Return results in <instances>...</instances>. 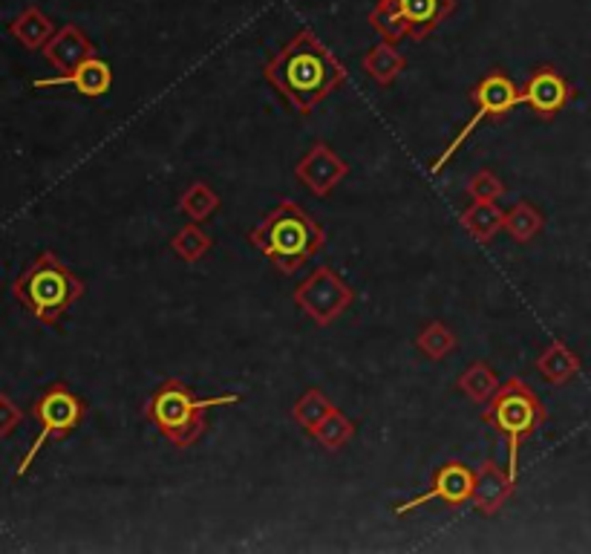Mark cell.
<instances>
[{"label":"cell","instance_id":"cb8c5ba5","mask_svg":"<svg viewBox=\"0 0 591 554\" xmlns=\"http://www.w3.org/2000/svg\"><path fill=\"white\" fill-rule=\"evenodd\" d=\"M211 246H214V240L205 235L203 228H200V223H194V219L171 237L173 255L180 260H185V263H200V260L211 251Z\"/></svg>","mask_w":591,"mask_h":554},{"label":"cell","instance_id":"ac0fdd59","mask_svg":"<svg viewBox=\"0 0 591 554\" xmlns=\"http://www.w3.org/2000/svg\"><path fill=\"white\" fill-rule=\"evenodd\" d=\"M580 359H577L575 350H568L562 341L548 343L543 350V355L537 359V373L543 375L545 382L554 384V387H560V384L571 382L577 373H580Z\"/></svg>","mask_w":591,"mask_h":554},{"label":"cell","instance_id":"d6986e66","mask_svg":"<svg viewBox=\"0 0 591 554\" xmlns=\"http://www.w3.org/2000/svg\"><path fill=\"white\" fill-rule=\"evenodd\" d=\"M405 67L407 58L401 55V49H396V44H389V41H382V44L370 49L364 58V70L382 87L396 84V79L405 72Z\"/></svg>","mask_w":591,"mask_h":554},{"label":"cell","instance_id":"484cf974","mask_svg":"<svg viewBox=\"0 0 591 554\" xmlns=\"http://www.w3.org/2000/svg\"><path fill=\"white\" fill-rule=\"evenodd\" d=\"M416 347H419L430 361H444L456 350V336H453L447 324L433 320V324H428V327L416 336Z\"/></svg>","mask_w":591,"mask_h":554},{"label":"cell","instance_id":"52a82bcc","mask_svg":"<svg viewBox=\"0 0 591 554\" xmlns=\"http://www.w3.org/2000/svg\"><path fill=\"white\" fill-rule=\"evenodd\" d=\"M459 0H378L370 12L373 26L384 41H424L456 12Z\"/></svg>","mask_w":591,"mask_h":554},{"label":"cell","instance_id":"7c38bea8","mask_svg":"<svg viewBox=\"0 0 591 554\" xmlns=\"http://www.w3.org/2000/svg\"><path fill=\"white\" fill-rule=\"evenodd\" d=\"M571 84L557 67H537L522 87V104H529L539 118H554L571 102Z\"/></svg>","mask_w":591,"mask_h":554},{"label":"cell","instance_id":"30bf717a","mask_svg":"<svg viewBox=\"0 0 591 554\" xmlns=\"http://www.w3.org/2000/svg\"><path fill=\"white\" fill-rule=\"evenodd\" d=\"M474 488H476L474 468H467L465 462H444V465H439V468L433 471V479H430L428 491L421 494V497H412V500L396 506L393 515L405 517V515H410V511H416V508L428 506V502H433V500L447 502L451 508H462L474 500Z\"/></svg>","mask_w":591,"mask_h":554},{"label":"cell","instance_id":"277c9868","mask_svg":"<svg viewBox=\"0 0 591 554\" xmlns=\"http://www.w3.org/2000/svg\"><path fill=\"white\" fill-rule=\"evenodd\" d=\"M237 393H219V396H196L180 378H164L150 398L145 402V419L162 433L173 448H194L208 428L211 407L240 405Z\"/></svg>","mask_w":591,"mask_h":554},{"label":"cell","instance_id":"d4e9b609","mask_svg":"<svg viewBox=\"0 0 591 554\" xmlns=\"http://www.w3.org/2000/svg\"><path fill=\"white\" fill-rule=\"evenodd\" d=\"M545 217L539 208H534L531 203H516L511 212L505 214V231L514 237L516 242H531L534 237L543 231Z\"/></svg>","mask_w":591,"mask_h":554},{"label":"cell","instance_id":"9a60e30c","mask_svg":"<svg viewBox=\"0 0 591 554\" xmlns=\"http://www.w3.org/2000/svg\"><path fill=\"white\" fill-rule=\"evenodd\" d=\"M516 479L508 471H502L493 460L482 462V468L476 471V488H474V508L479 515L493 517L499 508L505 506L514 497Z\"/></svg>","mask_w":591,"mask_h":554},{"label":"cell","instance_id":"4fadbf2b","mask_svg":"<svg viewBox=\"0 0 591 554\" xmlns=\"http://www.w3.org/2000/svg\"><path fill=\"white\" fill-rule=\"evenodd\" d=\"M44 58L53 67L55 72H72L78 64H84L87 58L95 55V44L84 35V30L76 24H64L55 30V35L49 38V44L44 49Z\"/></svg>","mask_w":591,"mask_h":554},{"label":"cell","instance_id":"7402d4cb","mask_svg":"<svg viewBox=\"0 0 591 554\" xmlns=\"http://www.w3.org/2000/svg\"><path fill=\"white\" fill-rule=\"evenodd\" d=\"M219 203L223 200L208 182H191L185 188V194L180 196V212L187 214L194 223H205V219H211L219 212Z\"/></svg>","mask_w":591,"mask_h":554},{"label":"cell","instance_id":"83f0119b","mask_svg":"<svg viewBox=\"0 0 591 554\" xmlns=\"http://www.w3.org/2000/svg\"><path fill=\"white\" fill-rule=\"evenodd\" d=\"M21 425H24V410L7 393H0V439L12 437Z\"/></svg>","mask_w":591,"mask_h":554},{"label":"cell","instance_id":"2e32d148","mask_svg":"<svg viewBox=\"0 0 591 554\" xmlns=\"http://www.w3.org/2000/svg\"><path fill=\"white\" fill-rule=\"evenodd\" d=\"M459 223L476 242H490L505 228V212L493 200H474L459 214Z\"/></svg>","mask_w":591,"mask_h":554},{"label":"cell","instance_id":"3957f363","mask_svg":"<svg viewBox=\"0 0 591 554\" xmlns=\"http://www.w3.org/2000/svg\"><path fill=\"white\" fill-rule=\"evenodd\" d=\"M84 281L55 251H41L12 283V295L21 309L53 329H58L64 315L84 297Z\"/></svg>","mask_w":591,"mask_h":554},{"label":"cell","instance_id":"8992f818","mask_svg":"<svg viewBox=\"0 0 591 554\" xmlns=\"http://www.w3.org/2000/svg\"><path fill=\"white\" fill-rule=\"evenodd\" d=\"M30 416L35 419V425H38V433L32 439L30 451L18 462L15 479L30 474L35 460H38V453L44 451L53 439H67L81 428L87 416V405L84 398L78 396L76 391H70L67 384L55 382L49 384L47 391H41L38 396H35Z\"/></svg>","mask_w":591,"mask_h":554},{"label":"cell","instance_id":"8fae6325","mask_svg":"<svg viewBox=\"0 0 591 554\" xmlns=\"http://www.w3.org/2000/svg\"><path fill=\"white\" fill-rule=\"evenodd\" d=\"M350 165L343 162L327 142H315L304 154V159L295 165V177L309 188L315 196H329L338 188V182L346 180Z\"/></svg>","mask_w":591,"mask_h":554},{"label":"cell","instance_id":"9c48e42d","mask_svg":"<svg viewBox=\"0 0 591 554\" xmlns=\"http://www.w3.org/2000/svg\"><path fill=\"white\" fill-rule=\"evenodd\" d=\"M292 297L318 327H332L334 320L355 304V290L334 272L332 265H320L297 286Z\"/></svg>","mask_w":591,"mask_h":554},{"label":"cell","instance_id":"603a6c76","mask_svg":"<svg viewBox=\"0 0 591 554\" xmlns=\"http://www.w3.org/2000/svg\"><path fill=\"white\" fill-rule=\"evenodd\" d=\"M311 439L320 448H327V451H341L343 445H350L352 439H355V422L334 407L332 414L318 425V430L311 433Z\"/></svg>","mask_w":591,"mask_h":554},{"label":"cell","instance_id":"5b68a950","mask_svg":"<svg viewBox=\"0 0 591 554\" xmlns=\"http://www.w3.org/2000/svg\"><path fill=\"white\" fill-rule=\"evenodd\" d=\"M548 414L539 396L531 391L529 382L522 378H508L499 384V391L490 396L482 410V422L493 428L508 445V474L516 479L520 471V448L529 437H534L545 425Z\"/></svg>","mask_w":591,"mask_h":554},{"label":"cell","instance_id":"5bb4252c","mask_svg":"<svg viewBox=\"0 0 591 554\" xmlns=\"http://www.w3.org/2000/svg\"><path fill=\"white\" fill-rule=\"evenodd\" d=\"M35 87L38 90H44V87H72L87 99H102L113 87V70H110V64L104 58L93 55L84 64H78L72 72H64V76H55V79H38Z\"/></svg>","mask_w":591,"mask_h":554},{"label":"cell","instance_id":"4316f807","mask_svg":"<svg viewBox=\"0 0 591 554\" xmlns=\"http://www.w3.org/2000/svg\"><path fill=\"white\" fill-rule=\"evenodd\" d=\"M467 194L474 196V200H493L497 203L499 196L505 194V182L499 180L493 171H476L467 180Z\"/></svg>","mask_w":591,"mask_h":554},{"label":"cell","instance_id":"6da1fadb","mask_svg":"<svg viewBox=\"0 0 591 554\" xmlns=\"http://www.w3.org/2000/svg\"><path fill=\"white\" fill-rule=\"evenodd\" d=\"M265 81L286 99L295 113L309 116L329 93L346 84V67L309 26H304L265 64Z\"/></svg>","mask_w":591,"mask_h":554},{"label":"cell","instance_id":"ba28073f","mask_svg":"<svg viewBox=\"0 0 591 554\" xmlns=\"http://www.w3.org/2000/svg\"><path fill=\"white\" fill-rule=\"evenodd\" d=\"M470 102H474L476 108L474 116H470V122L453 136V142L444 148L442 157L430 165V171L433 173H442L444 168H447V162L459 154L462 145L470 139V133L482 125V122H499V118L511 116V113L522 104V90L514 84V79L505 76L502 70H490L488 76L476 81V87L470 90Z\"/></svg>","mask_w":591,"mask_h":554},{"label":"cell","instance_id":"7a4b0ae2","mask_svg":"<svg viewBox=\"0 0 591 554\" xmlns=\"http://www.w3.org/2000/svg\"><path fill=\"white\" fill-rule=\"evenodd\" d=\"M249 242L263 251V258L274 269L295 274L327 246V231L297 200H281L251 228Z\"/></svg>","mask_w":591,"mask_h":554},{"label":"cell","instance_id":"e0dca14e","mask_svg":"<svg viewBox=\"0 0 591 554\" xmlns=\"http://www.w3.org/2000/svg\"><path fill=\"white\" fill-rule=\"evenodd\" d=\"M9 35L30 53H41L55 35V24L38 7H26L21 15L9 24Z\"/></svg>","mask_w":591,"mask_h":554},{"label":"cell","instance_id":"ffe728a7","mask_svg":"<svg viewBox=\"0 0 591 554\" xmlns=\"http://www.w3.org/2000/svg\"><path fill=\"white\" fill-rule=\"evenodd\" d=\"M499 375L488 361H474L465 373L459 375V391L465 393L474 405H488L490 396L499 391Z\"/></svg>","mask_w":591,"mask_h":554},{"label":"cell","instance_id":"44dd1931","mask_svg":"<svg viewBox=\"0 0 591 554\" xmlns=\"http://www.w3.org/2000/svg\"><path fill=\"white\" fill-rule=\"evenodd\" d=\"M332 410H334L332 398H329L323 391H318V387H309L304 396L297 398V405L292 407V419H295V422L311 437V433L318 430V425L323 422Z\"/></svg>","mask_w":591,"mask_h":554}]
</instances>
